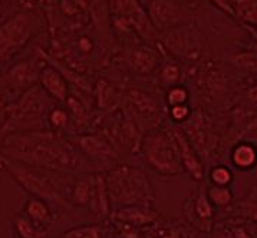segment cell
Segmentation results:
<instances>
[{
	"label": "cell",
	"mask_w": 257,
	"mask_h": 238,
	"mask_svg": "<svg viewBox=\"0 0 257 238\" xmlns=\"http://www.w3.org/2000/svg\"><path fill=\"white\" fill-rule=\"evenodd\" d=\"M128 65L130 68L137 73H150L154 71L157 65V55L153 49L141 46V48H134L128 52Z\"/></svg>",
	"instance_id": "d6986e66"
},
{
	"label": "cell",
	"mask_w": 257,
	"mask_h": 238,
	"mask_svg": "<svg viewBox=\"0 0 257 238\" xmlns=\"http://www.w3.org/2000/svg\"><path fill=\"white\" fill-rule=\"evenodd\" d=\"M93 176L95 174L75 176L69 189V204L72 207L91 208L93 189Z\"/></svg>",
	"instance_id": "5bb4252c"
},
{
	"label": "cell",
	"mask_w": 257,
	"mask_h": 238,
	"mask_svg": "<svg viewBox=\"0 0 257 238\" xmlns=\"http://www.w3.org/2000/svg\"><path fill=\"white\" fill-rule=\"evenodd\" d=\"M236 18L257 26V0H230Z\"/></svg>",
	"instance_id": "7402d4cb"
},
{
	"label": "cell",
	"mask_w": 257,
	"mask_h": 238,
	"mask_svg": "<svg viewBox=\"0 0 257 238\" xmlns=\"http://www.w3.org/2000/svg\"><path fill=\"white\" fill-rule=\"evenodd\" d=\"M22 214H25L31 221H33L36 225L43 228H48V225L53 221V207L43 201L41 198L29 197L25 202V207Z\"/></svg>",
	"instance_id": "2e32d148"
},
{
	"label": "cell",
	"mask_w": 257,
	"mask_h": 238,
	"mask_svg": "<svg viewBox=\"0 0 257 238\" xmlns=\"http://www.w3.org/2000/svg\"><path fill=\"white\" fill-rule=\"evenodd\" d=\"M76 48H78V51H79L81 55H89V53H92L95 43H93V41L89 36H81L76 41Z\"/></svg>",
	"instance_id": "d6a6232c"
},
{
	"label": "cell",
	"mask_w": 257,
	"mask_h": 238,
	"mask_svg": "<svg viewBox=\"0 0 257 238\" xmlns=\"http://www.w3.org/2000/svg\"><path fill=\"white\" fill-rule=\"evenodd\" d=\"M108 15L112 25L121 33L135 32L144 41H153L155 36L147 11L141 8L138 0H106Z\"/></svg>",
	"instance_id": "8992f818"
},
{
	"label": "cell",
	"mask_w": 257,
	"mask_h": 238,
	"mask_svg": "<svg viewBox=\"0 0 257 238\" xmlns=\"http://www.w3.org/2000/svg\"><path fill=\"white\" fill-rule=\"evenodd\" d=\"M113 228H116V235L119 238H144L141 228L133 227L130 224H125L121 221H113L111 219Z\"/></svg>",
	"instance_id": "f546056e"
},
{
	"label": "cell",
	"mask_w": 257,
	"mask_h": 238,
	"mask_svg": "<svg viewBox=\"0 0 257 238\" xmlns=\"http://www.w3.org/2000/svg\"><path fill=\"white\" fill-rule=\"evenodd\" d=\"M86 0H59V9L62 15L68 18H82L83 13H86Z\"/></svg>",
	"instance_id": "4316f807"
},
{
	"label": "cell",
	"mask_w": 257,
	"mask_h": 238,
	"mask_svg": "<svg viewBox=\"0 0 257 238\" xmlns=\"http://www.w3.org/2000/svg\"><path fill=\"white\" fill-rule=\"evenodd\" d=\"M103 178L112 211L133 205L153 207L154 188L141 168L115 164L106 169Z\"/></svg>",
	"instance_id": "3957f363"
},
{
	"label": "cell",
	"mask_w": 257,
	"mask_h": 238,
	"mask_svg": "<svg viewBox=\"0 0 257 238\" xmlns=\"http://www.w3.org/2000/svg\"><path fill=\"white\" fill-rule=\"evenodd\" d=\"M207 197L214 207H227L233 202V191L230 186H220L210 184L206 191Z\"/></svg>",
	"instance_id": "cb8c5ba5"
},
{
	"label": "cell",
	"mask_w": 257,
	"mask_h": 238,
	"mask_svg": "<svg viewBox=\"0 0 257 238\" xmlns=\"http://www.w3.org/2000/svg\"><path fill=\"white\" fill-rule=\"evenodd\" d=\"M41 69L42 68H38L36 63L31 62V61L18 63L8 72V83L13 88H18V89L26 88V91H28L32 83L36 79H39Z\"/></svg>",
	"instance_id": "9a60e30c"
},
{
	"label": "cell",
	"mask_w": 257,
	"mask_h": 238,
	"mask_svg": "<svg viewBox=\"0 0 257 238\" xmlns=\"http://www.w3.org/2000/svg\"><path fill=\"white\" fill-rule=\"evenodd\" d=\"M210 2H211L216 8H218L221 12H224L227 15L236 18L234 11H233V8H231V5H230V0H210Z\"/></svg>",
	"instance_id": "836d02e7"
},
{
	"label": "cell",
	"mask_w": 257,
	"mask_h": 238,
	"mask_svg": "<svg viewBox=\"0 0 257 238\" xmlns=\"http://www.w3.org/2000/svg\"><path fill=\"white\" fill-rule=\"evenodd\" d=\"M181 76V71L178 68V65L175 63H167L164 68H163V72H161V78L165 83H170L174 86V83L180 79Z\"/></svg>",
	"instance_id": "1f68e13d"
},
{
	"label": "cell",
	"mask_w": 257,
	"mask_h": 238,
	"mask_svg": "<svg viewBox=\"0 0 257 238\" xmlns=\"http://www.w3.org/2000/svg\"><path fill=\"white\" fill-rule=\"evenodd\" d=\"M89 209L99 218H105V219L111 217V214H112V208L109 204L103 174H95V176H93L92 199H91V208Z\"/></svg>",
	"instance_id": "e0dca14e"
},
{
	"label": "cell",
	"mask_w": 257,
	"mask_h": 238,
	"mask_svg": "<svg viewBox=\"0 0 257 238\" xmlns=\"http://www.w3.org/2000/svg\"><path fill=\"white\" fill-rule=\"evenodd\" d=\"M208 179L213 185L220 186H230V184L233 182L234 175L233 171L226 165H216L213 166L208 172Z\"/></svg>",
	"instance_id": "484cf974"
},
{
	"label": "cell",
	"mask_w": 257,
	"mask_h": 238,
	"mask_svg": "<svg viewBox=\"0 0 257 238\" xmlns=\"http://www.w3.org/2000/svg\"><path fill=\"white\" fill-rule=\"evenodd\" d=\"M233 62L236 66L248 71V72L257 73V53L253 52H243L234 56Z\"/></svg>",
	"instance_id": "f1b7e54d"
},
{
	"label": "cell",
	"mask_w": 257,
	"mask_h": 238,
	"mask_svg": "<svg viewBox=\"0 0 257 238\" xmlns=\"http://www.w3.org/2000/svg\"><path fill=\"white\" fill-rule=\"evenodd\" d=\"M103 228L99 224H81L68 228L58 238H103Z\"/></svg>",
	"instance_id": "603a6c76"
},
{
	"label": "cell",
	"mask_w": 257,
	"mask_h": 238,
	"mask_svg": "<svg viewBox=\"0 0 257 238\" xmlns=\"http://www.w3.org/2000/svg\"><path fill=\"white\" fill-rule=\"evenodd\" d=\"M140 154L145 164L163 176H175L183 172L180 152L173 129L153 128L140 139Z\"/></svg>",
	"instance_id": "277c9868"
},
{
	"label": "cell",
	"mask_w": 257,
	"mask_h": 238,
	"mask_svg": "<svg viewBox=\"0 0 257 238\" xmlns=\"http://www.w3.org/2000/svg\"><path fill=\"white\" fill-rule=\"evenodd\" d=\"M158 238H183V235L180 234L178 229H170V231H164L163 229Z\"/></svg>",
	"instance_id": "e575fe53"
},
{
	"label": "cell",
	"mask_w": 257,
	"mask_h": 238,
	"mask_svg": "<svg viewBox=\"0 0 257 238\" xmlns=\"http://www.w3.org/2000/svg\"><path fill=\"white\" fill-rule=\"evenodd\" d=\"M36 18L31 12H19L0 25V62H8L31 42Z\"/></svg>",
	"instance_id": "52a82bcc"
},
{
	"label": "cell",
	"mask_w": 257,
	"mask_h": 238,
	"mask_svg": "<svg viewBox=\"0 0 257 238\" xmlns=\"http://www.w3.org/2000/svg\"><path fill=\"white\" fill-rule=\"evenodd\" d=\"M109 219L121 221L137 228H148L158 222L160 214L154 207L133 205V207L119 208V209L112 211Z\"/></svg>",
	"instance_id": "7c38bea8"
},
{
	"label": "cell",
	"mask_w": 257,
	"mask_h": 238,
	"mask_svg": "<svg viewBox=\"0 0 257 238\" xmlns=\"http://www.w3.org/2000/svg\"><path fill=\"white\" fill-rule=\"evenodd\" d=\"M12 224L16 238H46V228L36 225L25 214H18Z\"/></svg>",
	"instance_id": "44dd1931"
},
{
	"label": "cell",
	"mask_w": 257,
	"mask_h": 238,
	"mask_svg": "<svg viewBox=\"0 0 257 238\" xmlns=\"http://www.w3.org/2000/svg\"><path fill=\"white\" fill-rule=\"evenodd\" d=\"M0 168L5 169L12 176V179L31 197L41 198L53 208L65 209L72 207L69 204L72 175L52 172L5 158H0Z\"/></svg>",
	"instance_id": "7a4b0ae2"
},
{
	"label": "cell",
	"mask_w": 257,
	"mask_h": 238,
	"mask_svg": "<svg viewBox=\"0 0 257 238\" xmlns=\"http://www.w3.org/2000/svg\"><path fill=\"white\" fill-rule=\"evenodd\" d=\"M188 99H190V93L188 89L181 86V85H174L168 89V92L165 95V101L168 108L175 106V105H183L188 104Z\"/></svg>",
	"instance_id": "83f0119b"
},
{
	"label": "cell",
	"mask_w": 257,
	"mask_h": 238,
	"mask_svg": "<svg viewBox=\"0 0 257 238\" xmlns=\"http://www.w3.org/2000/svg\"><path fill=\"white\" fill-rule=\"evenodd\" d=\"M15 238H16V237H15Z\"/></svg>",
	"instance_id": "f35d334b"
},
{
	"label": "cell",
	"mask_w": 257,
	"mask_h": 238,
	"mask_svg": "<svg viewBox=\"0 0 257 238\" xmlns=\"http://www.w3.org/2000/svg\"><path fill=\"white\" fill-rule=\"evenodd\" d=\"M185 2H193V0H185Z\"/></svg>",
	"instance_id": "8d00e7d4"
},
{
	"label": "cell",
	"mask_w": 257,
	"mask_h": 238,
	"mask_svg": "<svg viewBox=\"0 0 257 238\" xmlns=\"http://www.w3.org/2000/svg\"><path fill=\"white\" fill-rule=\"evenodd\" d=\"M177 146H178V152H180V159H181V166L183 171L187 172L191 179H194L197 182L203 181L204 178V166L200 159V156L197 154V149L193 145V142L188 139V136L184 131H181L180 128L173 129Z\"/></svg>",
	"instance_id": "8fae6325"
},
{
	"label": "cell",
	"mask_w": 257,
	"mask_h": 238,
	"mask_svg": "<svg viewBox=\"0 0 257 238\" xmlns=\"http://www.w3.org/2000/svg\"><path fill=\"white\" fill-rule=\"evenodd\" d=\"M230 161L238 171H251L257 166V146L251 142H238L233 146Z\"/></svg>",
	"instance_id": "ac0fdd59"
},
{
	"label": "cell",
	"mask_w": 257,
	"mask_h": 238,
	"mask_svg": "<svg viewBox=\"0 0 257 238\" xmlns=\"http://www.w3.org/2000/svg\"><path fill=\"white\" fill-rule=\"evenodd\" d=\"M6 118L2 125L3 136L13 132L42 129L45 115V98L38 86H32L21 99L6 109Z\"/></svg>",
	"instance_id": "5b68a950"
},
{
	"label": "cell",
	"mask_w": 257,
	"mask_h": 238,
	"mask_svg": "<svg viewBox=\"0 0 257 238\" xmlns=\"http://www.w3.org/2000/svg\"><path fill=\"white\" fill-rule=\"evenodd\" d=\"M39 82L43 92L58 102H65L69 96V85L65 76L55 66H42L39 72Z\"/></svg>",
	"instance_id": "4fadbf2b"
},
{
	"label": "cell",
	"mask_w": 257,
	"mask_h": 238,
	"mask_svg": "<svg viewBox=\"0 0 257 238\" xmlns=\"http://www.w3.org/2000/svg\"><path fill=\"white\" fill-rule=\"evenodd\" d=\"M191 214L196 217L200 227H206L207 231L211 227V221L214 217V205L210 202L204 191H200L193 199V211Z\"/></svg>",
	"instance_id": "ffe728a7"
},
{
	"label": "cell",
	"mask_w": 257,
	"mask_h": 238,
	"mask_svg": "<svg viewBox=\"0 0 257 238\" xmlns=\"http://www.w3.org/2000/svg\"><path fill=\"white\" fill-rule=\"evenodd\" d=\"M115 238H119V237H118V235H116V237H115Z\"/></svg>",
	"instance_id": "74e56055"
},
{
	"label": "cell",
	"mask_w": 257,
	"mask_h": 238,
	"mask_svg": "<svg viewBox=\"0 0 257 238\" xmlns=\"http://www.w3.org/2000/svg\"><path fill=\"white\" fill-rule=\"evenodd\" d=\"M0 158L68 175L78 172L83 162L82 154L72 141L48 129L5 135Z\"/></svg>",
	"instance_id": "6da1fadb"
},
{
	"label": "cell",
	"mask_w": 257,
	"mask_h": 238,
	"mask_svg": "<svg viewBox=\"0 0 257 238\" xmlns=\"http://www.w3.org/2000/svg\"><path fill=\"white\" fill-rule=\"evenodd\" d=\"M155 31H170L181 25L183 12L174 0H151L147 9Z\"/></svg>",
	"instance_id": "9c48e42d"
},
{
	"label": "cell",
	"mask_w": 257,
	"mask_h": 238,
	"mask_svg": "<svg viewBox=\"0 0 257 238\" xmlns=\"http://www.w3.org/2000/svg\"><path fill=\"white\" fill-rule=\"evenodd\" d=\"M72 144L78 148V151L82 154V156H86L89 161L98 162V164L109 165L118 156L115 148L106 139H103L102 136L81 135L72 139Z\"/></svg>",
	"instance_id": "30bf717a"
},
{
	"label": "cell",
	"mask_w": 257,
	"mask_h": 238,
	"mask_svg": "<svg viewBox=\"0 0 257 238\" xmlns=\"http://www.w3.org/2000/svg\"><path fill=\"white\" fill-rule=\"evenodd\" d=\"M248 98H250L254 104H257V86L251 88V89L248 91Z\"/></svg>",
	"instance_id": "d590c367"
},
{
	"label": "cell",
	"mask_w": 257,
	"mask_h": 238,
	"mask_svg": "<svg viewBox=\"0 0 257 238\" xmlns=\"http://www.w3.org/2000/svg\"><path fill=\"white\" fill-rule=\"evenodd\" d=\"M168 115L175 124H184L191 116V108L188 104L175 105V106L168 108Z\"/></svg>",
	"instance_id": "4dcf8cb0"
},
{
	"label": "cell",
	"mask_w": 257,
	"mask_h": 238,
	"mask_svg": "<svg viewBox=\"0 0 257 238\" xmlns=\"http://www.w3.org/2000/svg\"><path fill=\"white\" fill-rule=\"evenodd\" d=\"M46 118H48V124L51 125L55 131L63 129V128H66L68 125L72 122L71 115L68 112V109L61 108V106H53V108H51V109L48 111Z\"/></svg>",
	"instance_id": "d4e9b609"
},
{
	"label": "cell",
	"mask_w": 257,
	"mask_h": 238,
	"mask_svg": "<svg viewBox=\"0 0 257 238\" xmlns=\"http://www.w3.org/2000/svg\"><path fill=\"white\" fill-rule=\"evenodd\" d=\"M163 46L174 58L184 62L198 61L206 49V38L193 25H180L165 32Z\"/></svg>",
	"instance_id": "ba28073f"
}]
</instances>
